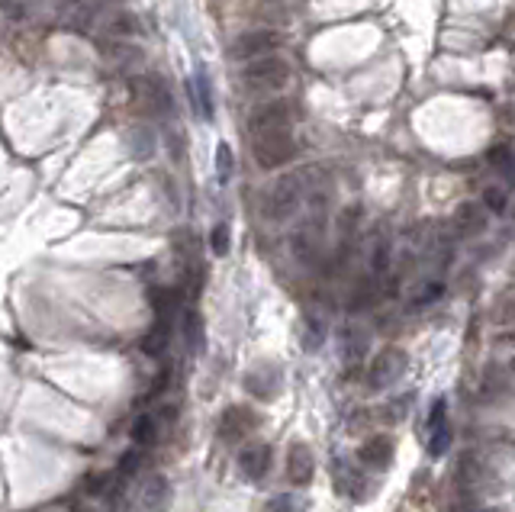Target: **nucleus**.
<instances>
[{
	"label": "nucleus",
	"instance_id": "f257e3e1",
	"mask_svg": "<svg viewBox=\"0 0 515 512\" xmlns=\"http://www.w3.org/2000/svg\"><path fill=\"white\" fill-rule=\"evenodd\" d=\"M322 242H326V197L319 193V197H313V203H310V216H306V223L294 232L290 248H294L296 261L313 264L322 252Z\"/></svg>",
	"mask_w": 515,
	"mask_h": 512
},
{
	"label": "nucleus",
	"instance_id": "f03ea898",
	"mask_svg": "<svg viewBox=\"0 0 515 512\" xmlns=\"http://www.w3.org/2000/svg\"><path fill=\"white\" fill-rule=\"evenodd\" d=\"M252 155L264 171H278L287 161H294L296 142L290 129H270V133H254L252 135Z\"/></svg>",
	"mask_w": 515,
	"mask_h": 512
},
{
	"label": "nucleus",
	"instance_id": "7ed1b4c3",
	"mask_svg": "<svg viewBox=\"0 0 515 512\" xmlns=\"http://www.w3.org/2000/svg\"><path fill=\"white\" fill-rule=\"evenodd\" d=\"M300 203H303V175H284L264 193V216L284 223L300 210Z\"/></svg>",
	"mask_w": 515,
	"mask_h": 512
},
{
	"label": "nucleus",
	"instance_id": "20e7f679",
	"mask_svg": "<svg viewBox=\"0 0 515 512\" xmlns=\"http://www.w3.org/2000/svg\"><path fill=\"white\" fill-rule=\"evenodd\" d=\"M290 81V65L284 59H258L248 61V68L242 71V85L254 93H268V91H280V87Z\"/></svg>",
	"mask_w": 515,
	"mask_h": 512
},
{
	"label": "nucleus",
	"instance_id": "39448f33",
	"mask_svg": "<svg viewBox=\"0 0 515 512\" xmlns=\"http://www.w3.org/2000/svg\"><path fill=\"white\" fill-rule=\"evenodd\" d=\"M406 370V352L403 348H383L377 358L371 362V368H367V386L371 390H387V386H393L399 378H403Z\"/></svg>",
	"mask_w": 515,
	"mask_h": 512
},
{
	"label": "nucleus",
	"instance_id": "423d86ee",
	"mask_svg": "<svg viewBox=\"0 0 515 512\" xmlns=\"http://www.w3.org/2000/svg\"><path fill=\"white\" fill-rule=\"evenodd\" d=\"M274 49H280V33H274V29H252V33H242L232 43V59L258 61L268 59Z\"/></svg>",
	"mask_w": 515,
	"mask_h": 512
},
{
	"label": "nucleus",
	"instance_id": "0eeeda50",
	"mask_svg": "<svg viewBox=\"0 0 515 512\" xmlns=\"http://www.w3.org/2000/svg\"><path fill=\"white\" fill-rule=\"evenodd\" d=\"M135 101H142V107L152 113V117H165L171 113V91L161 77L149 75V77H139L135 81Z\"/></svg>",
	"mask_w": 515,
	"mask_h": 512
},
{
	"label": "nucleus",
	"instance_id": "6e6552de",
	"mask_svg": "<svg viewBox=\"0 0 515 512\" xmlns=\"http://www.w3.org/2000/svg\"><path fill=\"white\" fill-rule=\"evenodd\" d=\"M254 426H258V419H254V412L248 410V406H229V410L222 412L220 426H216V435H220V442H226V445H236Z\"/></svg>",
	"mask_w": 515,
	"mask_h": 512
},
{
	"label": "nucleus",
	"instance_id": "1a4fd4ad",
	"mask_svg": "<svg viewBox=\"0 0 515 512\" xmlns=\"http://www.w3.org/2000/svg\"><path fill=\"white\" fill-rule=\"evenodd\" d=\"M248 129L254 133H270V129H290V107L287 101H268L252 110Z\"/></svg>",
	"mask_w": 515,
	"mask_h": 512
},
{
	"label": "nucleus",
	"instance_id": "9d476101",
	"mask_svg": "<svg viewBox=\"0 0 515 512\" xmlns=\"http://www.w3.org/2000/svg\"><path fill=\"white\" fill-rule=\"evenodd\" d=\"M451 445V426H448V400L439 396L431 403V419H429V454L441 458Z\"/></svg>",
	"mask_w": 515,
	"mask_h": 512
},
{
	"label": "nucleus",
	"instance_id": "9b49d317",
	"mask_svg": "<svg viewBox=\"0 0 515 512\" xmlns=\"http://www.w3.org/2000/svg\"><path fill=\"white\" fill-rule=\"evenodd\" d=\"M313 470H316L313 451H310L303 442H294V445L287 448V480L294 487H310Z\"/></svg>",
	"mask_w": 515,
	"mask_h": 512
},
{
	"label": "nucleus",
	"instance_id": "f8f14e48",
	"mask_svg": "<svg viewBox=\"0 0 515 512\" xmlns=\"http://www.w3.org/2000/svg\"><path fill=\"white\" fill-rule=\"evenodd\" d=\"M393 454H397L393 438H390V435H371L361 448H358V461H361L364 467L383 470V467H390Z\"/></svg>",
	"mask_w": 515,
	"mask_h": 512
},
{
	"label": "nucleus",
	"instance_id": "ddd939ff",
	"mask_svg": "<svg viewBox=\"0 0 515 512\" xmlns=\"http://www.w3.org/2000/svg\"><path fill=\"white\" fill-rule=\"evenodd\" d=\"M270 458H274L270 445L254 442V445L242 448V454H238V467H242V474H245L248 480H264L270 470Z\"/></svg>",
	"mask_w": 515,
	"mask_h": 512
},
{
	"label": "nucleus",
	"instance_id": "4468645a",
	"mask_svg": "<svg viewBox=\"0 0 515 512\" xmlns=\"http://www.w3.org/2000/svg\"><path fill=\"white\" fill-rule=\"evenodd\" d=\"M171 316H155V326L145 332L142 338V352L149 354V358H158V354L168 352V345H171Z\"/></svg>",
	"mask_w": 515,
	"mask_h": 512
},
{
	"label": "nucleus",
	"instance_id": "2eb2a0df",
	"mask_svg": "<svg viewBox=\"0 0 515 512\" xmlns=\"http://www.w3.org/2000/svg\"><path fill=\"white\" fill-rule=\"evenodd\" d=\"M483 477V464L480 458L473 451H464L461 454V461H457V470H455V484H457V493H471V487H477Z\"/></svg>",
	"mask_w": 515,
	"mask_h": 512
},
{
	"label": "nucleus",
	"instance_id": "dca6fc26",
	"mask_svg": "<svg viewBox=\"0 0 515 512\" xmlns=\"http://www.w3.org/2000/svg\"><path fill=\"white\" fill-rule=\"evenodd\" d=\"M455 226H457V232H464V235L480 232V229L487 226V210H483L480 203H461L455 213Z\"/></svg>",
	"mask_w": 515,
	"mask_h": 512
},
{
	"label": "nucleus",
	"instance_id": "f3484780",
	"mask_svg": "<svg viewBox=\"0 0 515 512\" xmlns=\"http://www.w3.org/2000/svg\"><path fill=\"white\" fill-rule=\"evenodd\" d=\"M232 171H236V155H232L229 142H220L216 145V177L226 184L229 177H232Z\"/></svg>",
	"mask_w": 515,
	"mask_h": 512
},
{
	"label": "nucleus",
	"instance_id": "a211bd4d",
	"mask_svg": "<svg viewBox=\"0 0 515 512\" xmlns=\"http://www.w3.org/2000/svg\"><path fill=\"white\" fill-rule=\"evenodd\" d=\"M155 432H158V419H155L152 412L149 416H139L133 426V442H139V445H149L155 438Z\"/></svg>",
	"mask_w": 515,
	"mask_h": 512
},
{
	"label": "nucleus",
	"instance_id": "6ab92c4d",
	"mask_svg": "<svg viewBox=\"0 0 515 512\" xmlns=\"http://www.w3.org/2000/svg\"><path fill=\"white\" fill-rule=\"evenodd\" d=\"M184 336H187V345H190V352H197V345H200L203 338V322L194 310H187L184 316Z\"/></svg>",
	"mask_w": 515,
	"mask_h": 512
},
{
	"label": "nucleus",
	"instance_id": "aec40b11",
	"mask_svg": "<svg viewBox=\"0 0 515 512\" xmlns=\"http://www.w3.org/2000/svg\"><path fill=\"white\" fill-rule=\"evenodd\" d=\"M197 97L203 101V117H213V93H210V77H206V71L197 75Z\"/></svg>",
	"mask_w": 515,
	"mask_h": 512
},
{
	"label": "nucleus",
	"instance_id": "412c9836",
	"mask_svg": "<svg viewBox=\"0 0 515 512\" xmlns=\"http://www.w3.org/2000/svg\"><path fill=\"white\" fill-rule=\"evenodd\" d=\"M139 461H142V451H139V448H133V451H126L123 458H119L117 474H119V477H133L135 470H139Z\"/></svg>",
	"mask_w": 515,
	"mask_h": 512
},
{
	"label": "nucleus",
	"instance_id": "4be33fe9",
	"mask_svg": "<svg viewBox=\"0 0 515 512\" xmlns=\"http://www.w3.org/2000/svg\"><path fill=\"white\" fill-rule=\"evenodd\" d=\"M306 326H310V332H303V348L306 352H316L322 345V338H326V329H322V322H316V320H310Z\"/></svg>",
	"mask_w": 515,
	"mask_h": 512
},
{
	"label": "nucleus",
	"instance_id": "5701e85b",
	"mask_svg": "<svg viewBox=\"0 0 515 512\" xmlns=\"http://www.w3.org/2000/svg\"><path fill=\"white\" fill-rule=\"evenodd\" d=\"M487 161H490L493 168H506V165H512V149L509 145H493L490 151H487Z\"/></svg>",
	"mask_w": 515,
	"mask_h": 512
},
{
	"label": "nucleus",
	"instance_id": "b1692460",
	"mask_svg": "<svg viewBox=\"0 0 515 512\" xmlns=\"http://www.w3.org/2000/svg\"><path fill=\"white\" fill-rule=\"evenodd\" d=\"M210 245H213V252H216V255H229V226H226V223H220V226L213 229Z\"/></svg>",
	"mask_w": 515,
	"mask_h": 512
},
{
	"label": "nucleus",
	"instance_id": "393cba45",
	"mask_svg": "<svg viewBox=\"0 0 515 512\" xmlns=\"http://www.w3.org/2000/svg\"><path fill=\"white\" fill-rule=\"evenodd\" d=\"M441 294H445V284H441V280H431V284H425V290L415 297L413 303H415V306H429V303H435Z\"/></svg>",
	"mask_w": 515,
	"mask_h": 512
},
{
	"label": "nucleus",
	"instance_id": "a878e982",
	"mask_svg": "<svg viewBox=\"0 0 515 512\" xmlns=\"http://www.w3.org/2000/svg\"><path fill=\"white\" fill-rule=\"evenodd\" d=\"M390 268V245L381 242L377 248H374V258H371V271L374 274H383V271Z\"/></svg>",
	"mask_w": 515,
	"mask_h": 512
},
{
	"label": "nucleus",
	"instance_id": "bb28decb",
	"mask_svg": "<svg viewBox=\"0 0 515 512\" xmlns=\"http://www.w3.org/2000/svg\"><path fill=\"white\" fill-rule=\"evenodd\" d=\"M374 297H377V290H374L371 284H361V290H355V294H351L348 306H351V310H361V306H367V303H371Z\"/></svg>",
	"mask_w": 515,
	"mask_h": 512
},
{
	"label": "nucleus",
	"instance_id": "cd10ccee",
	"mask_svg": "<svg viewBox=\"0 0 515 512\" xmlns=\"http://www.w3.org/2000/svg\"><path fill=\"white\" fill-rule=\"evenodd\" d=\"M483 203H487V210L503 213V210H506V193L496 191V187H490V191L483 193Z\"/></svg>",
	"mask_w": 515,
	"mask_h": 512
},
{
	"label": "nucleus",
	"instance_id": "c85d7f7f",
	"mask_svg": "<svg viewBox=\"0 0 515 512\" xmlns=\"http://www.w3.org/2000/svg\"><path fill=\"white\" fill-rule=\"evenodd\" d=\"M110 474H97V477H91L87 480V493L91 496H101V493H107V487H110Z\"/></svg>",
	"mask_w": 515,
	"mask_h": 512
},
{
	"label": "nucleus",
	"instance_id": "c756f323",
	"mask_svg": "<svg viewBox=\"0 0 515 512\" xmlns=\"http://www.w3.org/2000/svg\"><path fill=\"white\" fill-rule=\"evenodd\" d=\"M268 512H296V506L290 496H274V500L268 503Z\"/></svg>",
	"mask_w": 515,
	"mask_h": 512
},
{
	"label": "nucleus",
	"instance_id": "7c9ffc66",
	"mask_svg": "<svg viewBox=\"0 0 515 512\" xmlns=\"http://www.w3.org/2000/svg\"><path fill=\"white\" fill-rule=\"evenodd\" d=\"M113 33H135V17L119 13V17L113 20Z\"/></svg>",
	"mask_w": 515,
	"mask_h": 512
},
{
	"label": "nucleus",
	"instance_id": "2f4dec72",
	"mask_svg": "<svg viewBox=\"0 0 515 512\" xmlns=\"http://www.w3.org/2000/svg\"><path fill=\"white\" fill-rule=\"evenodd\" d=\"M165 384H168V370H161V378L152 384V390H149V396H152V400H155V396H161V394H165Z\"/></svg>",
	"mask_w": 515,
	"mask_h": 512
},
{
	"label": "nucleus",
	"instance_id": "473e14b6",
	"mask_svg": "<svg viewBox=\"0 0 515 512\" xmlns=\"http://www.w3.org/2000/svg\"><path fill=\"white\" fill-rule=\"evenodd\" d=\"M512 175H515V161H512Z\"/></svg>",
	"mask_w": 515,
	"mask_h": 512
}]
</instances>
